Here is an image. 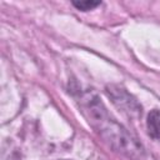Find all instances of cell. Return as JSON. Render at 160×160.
<instances>
[{
    "instance_id": "cell-1",
    "label": "cell",
    "mask_w": 160,
    "mask_h": 160,
    "mask_svg": "<svg viewBox=\"0 0 160 160\" xmlns=\"http://www.w3.org/2000/svg\"><path fill=\"white\" fill-rule=\"evenodd\" d=\"M76 99L88 122L111 149L131 160H142V145L109 114L95 92L79 91Z\"/></svg>"
},
{
    "instance_id": "cell-2",
    "label": "cell",
    "mask_w": 160,
    "mask_h": 160,
    "mask_svg": "<svg viewBox=\"0 0 160 160\" xmlns=\"http://www.w3.org/2000/svg\"><path fill=\"white\" fill-rule=\"evenodd\" d=\"M106 92H108L109 98H111L112 102L118 108L122 109L124 111L130 112V114H140L141 112V106L125 89H122L120 86L110 85L106 88Z\"/></svg>"
},
{
    "instance_id": "cell-3",
    "label": "cell",
    "mask_w": 160,
    "mask_h": 160,
    "mask_svg": "<svg viewBox=\"0 0 160 160\" xmlns=\"http://www.w3.org/2000/svg\"><path fill=\"white\" fill-rule=\"evenodd\" d=\"M146 126H148L149 135L152 139L160 141V110L154 109L149 112Z\"/></svg>"
},
{
    "instance_id": "cell-4",
    "label": "cell",
    "mask_w": 160,
    "mask_h": 160,
    "mask_svg": "<svg viewBox=\"0 0 160 160\" xmlns=\"http://www.w3.org/2000/svg\"><path fill=\"white\" fill-rule=\"evenodd\" d=\"M101 2L100 1H92V0H86V1H72V5L82 11H88V10H92L94 8L99 6Z\"/></svg>"
},
{
    "instance_id": "cell-5",
    "label": "cell",
    "mask_w": 160,
    "mask_h": 160,
    "mask_svg": "<svg viewBox=\"0 0 160 160\" xmlns=\"http://www.w3.org/2000/svg\"><path fill=\"white\" fill-rule=\"evenodd\" d=\"M64 160H65V159H64Z\"/></svg>"
}]
</instances>
